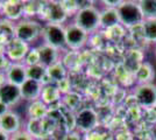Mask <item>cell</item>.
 Segmentation results:
<instances>
[{"instance_id":"obj_1","label":"cell","mask_w":156,"mask_h":140,"mask_svg":"<svg viewBox=\"0 0 156 140\" xmlns=\"http://www.w3.org/2000/svg\"><path fill=\"white\" fill-rule=\"evenodd\" d=\"M43 25L44 23H41L35 19L23 18L14 23V38L30 46L32 43L42 39Z\"/></svg>"},{"instance_id":"obj_2","label":"cell","mask_w":156,"mask_h":140,"mask_svg":"<svg viewBox=\"0 0 156 140\" xmlns=\"http://www.w3.org/2000/svg\"><path fill=\"white\" fill-rule=\"evenodd\" d=\"M73 23L77 25L78 27H80L87 34L96 32L99 27H101L100 11H98L93 5L90 7H86V8H82L75 15Z\"/></svg>"},{"instance_id":"obj_3","label":"cell","mask_w":156,"mask_h":140,"mask_svg":"<svg viewBox=\"0 0 156 140\" xmlns=\"http://www.w3.org/2000/svg\"><path fill=\"white\" fill-rule=\"evenodd\" d=\"M120 23L126 27H134L142 25L144 21L141 9L139 7V2L133 1H122V4L117 8Z\"/></svg>"},{"instance_id":"obj_4","label":"cell","mask_w":156,"mask_h":140,"mask_svg":"<svg viewBox=\"0 0 156 140\" xmlns=\"http://www.w3.org/2000/svg\"><path fill=\"white\" fill-rule=\"evenodd\" d=\"M68 14L64 11L61 1H47L43 2L42 11L40 14L41 20L44 23L63 25L68 20Z\"/></svg>"},{"instance_id":"obj_5","label":"cell","mask_w":156,"mask_h":140,"mask_svg":"<svg viewBox=\"0 0 156 140\" xmlns=\"http://www.w3.org/2000/svg\"><path fill=\"white\" fill-rule=\"evenodd\" d=\"M42 41L48 46L57 50L66 47L65 43V28L64 25H51L44 23L42 32Z\"/></svg>"},{"instance_id":"obj_6","label":"cell","mask_w":156,"mask_h":140,"mask_svg":"<svg viewBox=\"0 0 156 140\" xmlns=\"http://www.w3.org/2000/svg\"><path fill=\"white\" fill-rule=\"evenodd\" d=\"M65 43L66 48L72 50H78L86 45L89 34L83 31L80 27H78L75 23L65 25Z\"/></svg>"},{"instance_id":"obj_7","label":"cell","mask_w":156,"mask_h":140,"mask_svg":"<svg viewBox=\"0 0 156 140\" xmlns=\"http://www.w3.org/2000/svg\"><path fill=\"white\" fill-rule=\"evenodd\" d=\"M75 123L79 131L90 133L98 125V114L96 113L94 110L85 107L78 111L77 116L75 118Z\"/></svg>"},{"instance_id":"obj_8","label":"cell","mask_w":156,"mask_h":140,"mask_svg":"<svg viewBox=\"0 0 156 140\" xmlns=\"http://www.w3.org/2000/svg\"><path fill=\"white\" fill-rule=\"evenodd\" d=\"M135 100L139 105L144 109H153L156 104V85L153 84H140L135 89Z\"/></svg>"},{"instance_id":"obj_9","label":"cell","mask_w":156,"mask_h":140,"mask_svg":"<svg viewBox=\"0 0 156 140\" xmlns=\"http://www.w3.org/2000/svg\"><path fill=\"white\" fill-rule=\"evenodd\" d=\"M30 46L22 41L14 38L11 40L5 47V53L7 59L12 63H23V60L26 57L27 53L29 52Z\"/></svg>"},{"instance_id":"obj_10","label":"cell","mask_w":156,"mask_h":140,"mask_svg":"<svg viewBox=\"0 0 156 140\" xmlns=\"http://www.w3.org/2000/svg\"><path fill=\"white\" fill-rule=\"evenodd\" d=\"M1 14L8 21L18 22L25 18V1H1Z\"/></svg>"},{"instance_id":"obj_11","label":"cell","mask_w":156,"mask_h":140,"mask_svg":"<svg viewBox=\"0 0 156 140\" xmlns=\"http://www.w3.org/2000/svg\"><path fill=\"white\" fill-rule=\"evenodd\" d=\"M22 100L20 87L13 85L8 82H4L0 84V102L4 103L6 106L11 107L18 105Z\"/></svg>"},{"instance_id":"obj_12","label":"cell","mask_w":156,"mask_h":140,"mask_svg":"<svg viewBox=\"0 0 156 140\" xmlns=\"http://www.w3.org/2000/svg\"><path fill=\"white\" fill-rule=\"evenodd\" d=\"M0 130L9 135H13L21 131L22 123H21V118L19 114L9 110L5 114L0 116Z\"/></svg>"},{"instance_id":"obj_13","label":"cell","mask_w":156,"mask_h":140,"mask_svg":"<svg viewBox=\"0 0 156 140\" xmlns=\"http://www.w3.org/2000/svg\"><path fill=\"white\" fill-rule=\"evenodd\" d=\"M5 78L6 82L21 87L27 80V67L23 63H11L7 70H5Z\"/></svg>"},{"instance_id":"obj_14","label":"cell","mask_w":156,"mask_h":140,"mask_svg":"<svg viewBox=\"0 0 156 140\" xmlns=\"http://www.w3.org/2000/svg\"><path fill=\"white\" fill-rule=\"evenodd\" d=\"M43 84L33 80H27L21 87H20V92L22 100H26L28 103L39 100L41 98Z\"/></svg>"},{"instance_id":"obj_15","label":"cell","mask_w":156,"mask_h":140,"mask_svg":"<svg viewBox=\"0 0 156 140\" xmlns=\"http://www.w3.org/2000/svg\"><path fill=\"white\" fill-rule=\"evenodd\" d=\"M40 53V64H42L43 67L49 68L50 66L55 64L58 62L59 57V50L48 46L46 43H41L37 46Z\"/></svg>"},{"instance_id":"obj_16","label":"cell","mask_w":156,"mask_h":140,"mask_svg":"<svg viewBox=\"0 0 156 140\" xmlns=\"http://www.w3.org/2000/svg\"><path fill=\"white\" fill-rule=\"evenodd\" d=\"M49 112V109L41 99L28 103L27 116L32 120H43Z\"/></svg>"},{"instance_id":"obj_17","label":"cell","mask_w":156,"mask_h":140,"mask_svg":"<svg viewBox=\"0 0 156 140\" xmlns=\"http://www.w3.org/2000/svg\"><path fill=\"white\" fill-rule=\"evenodd\" d=\"M61 98H62V93L59 92L58 88L56 87V84L49 83V84H44L43 85L40 99L42 100L47 106L48 105H52V104L59 102Z\"/></svg>"},{"instance_id":"obj_18","label":"cell","mask_w":156,"mask_h":140,"mask_svg":"<svg viewBox=\"0 0 156 140\" xmlns=\"http://www.w3.org/2000/svg\"><path fill=\"white\" fill-rule=\"evenodd\" d=\"M100 23H101V27H104L106 29H111L113 27L118 26L120 23V19H119L117 8L108 7L104 11H101L100 12Z\"/></svg>"},{"instance_id":"obj_19","label":"cell","mask_w":156,"mask_h":140,"mask_svg":"<svg viewBox=\"0 0 156 140\" xmlns=\"http://www.w3.org/2000/svg\"><path fill=\"white\" fill-rule=\"evenodd\" d=\"M47 76H48L49 83H52V84H56L59 81L66 78V69L64 64L61 61H58L57 63L47 68Z\"/></svg>"},{"instance_id":"obj_20","label":"cell","mask_w":156,"mask_h":140,"mask_svg":"<svg viewBox=\"0 0 156 140\" xmlns=\"http://www.w3.org/2000/svg\"><path fill=\"white\" fill-rule=\"evenodd\" d=\"M27 77L28 80H33L44 84H49L48 76H47V68L42 64H36L32 67H27Z\"/></svg>"},{"instance_id":"obj_21","label":"cell","mask_w":156,"mask_h":140,"mask_svg":"<svg viewBox=\"0 0 156 140\" xmlns=\"http://www.w3.org/2000/svg\"><path fill=\"white\" fill-rule=\"evenodd\" d=\"M142 38L148 42H156V19L144 20L141 25Z\"/></svg>"},{"instance_id":"obj_22","label":"cell","mask_w":156,"mask_h":140,"mask_svg":"<svg viewBox=\"0 0 156 140\" xmlns=\"http://www.w3.org/2000/svg\"><path fill=\"white\" fill-rule=\"evenodd\" d=\"M135 76H136L137 81L140 82V84H148L149 81L154 77L153 67L149 63L140 64V67L137 68L136 71H135Z\"/></svg>"},{"instance_id":"obj_23","label":"cell","mask_w":156,"mask_h":140,"mask_svg":"<svg viewBox=\"0 0 156 140\" xmlns=\"http://www.w3.org/2000/svg\"><path fill=\"white\" fill-rule=\"evenodd\" d=\"M144 20L156 19V0H142L139 2Z\"/></svg>"},{"instance_id":"obj_24","label":"cell","mask_w":156,"mask_h":140,"mask_svg":"<svg viewBox=\"0 0 156 140\" xmlns=\"http://www.w3.org/2000/svg\"><path fill=\"white\" fill-rule=\"evenodd\" d=\"M23 64L26 67H32V66H36L40 64V53L37 46L30 47L29 52L27 53L26 57L23 60Z\"/></svg>"},{"instance_id":"obj_25","label":"cell","mask_w":156,"mask_h":140,"mask_svg":"<svg viewBox=\"0 0 156 140\" xmlns=\"http://www.w3.org/2000/svg\"><path fill=\"white\" fill-rule=\"evenodd\" d=\"M62 6L64 8V11L66 12L68 15H72V14L77 13L79 11V7H78V1H69V0H65V1H61Z\"/></svg>"},{"instance_id":"obj_26","label":"cell","mask_w":156,"mask_h":140,"mask_svg":"<svg viewBox=\"0 0 156 140\" xmlns=\"http://www.w3.org/2000/svg\"><path fill=\"white\" fill-rule=\"evenodd\" d=\"M11 140H36L33 135L27 132L26 130H21L18 133L11 135Z\"/></svg>"},{"instance_id":"obj_27","label":"cell","mask_w":156,"mask_h":140,"mask_svg":"<svg viewBox=\"0 0 156 140\" xmlns=\"http://www.w3.org/2000/svg\"><path fill=\"white\" fill-rule=\"evenodd\" d=\"M56 87L58 88L59 92L62 95H66V93L70 92V81L68 78L59 81L58 83H56Z\"/></svg>"},{"instance_id":"obj_28","label":"cell","mask_w":156,"mask_h":140,"mask_svg":"<svg viewBox=\"0 0 156 140\" xmlns=\"http://www.w3.org/2000/svg\"><path fill=\"white\" fill-rule=\"evenodd\" d=\"M64 140H80V137L77 133H69L68 135H65Z\"/></svg>"},{"instance_id":"obj_29","label":"cell","mask_w":156,"mask_h":140,"mask_svg":"<svg viewBox=\"0 0 156 140\" xmlns=\"http://www.w3.org/2000/svg\"><path fill=\"white\" fill-rule=\"evenodd\" d=\"M9 110H11L9 107L6 106V105H5L4 103H1V102H0V116L5 114V113L7 112V111H9Z\"/></svg>"},{"instance_id":"obj_30","label":"cell","mask_w":156,"mask_h":140,"mask_svg":"<svg viewBox=\"0 0 156 140\" xmlns=\"http://www.w3.org/2000/svg\"><path fill=\"white\" fill-rule=\"evenodd\" d=\"M0 140H11V135L0 130Z\"/></svg>"},{"instance_id":"obj_31","label":"cell","mask_w":156,"mask_h":140,"mask_svg":"<svg viewBox=\"0 0 156 140\" xmlns=\"http://www.w3.org/2000/svg\"><path fill=\"white\" fill-rule=\"evenodd\" d=\"M151 137H153V140H156V124L151 128Z\"/></svg>"},{"instance_id":"obj_32","label":"cell","mask_w":156,"mask_h":140,"mask_svg":"<svg viewBox=\"0 0 156 140\" xmlns=\"http://www.w3.org/2000/svg\"><path fill=\"white\" fill-rule=\"evenodd\" d=\"M153 110H154V112H155V114H156V104H155V106L153 107Z\"/></svg>"},{"instance_id":"obj_33","label":"cell","mask_w":156,"mask_h":140,"mask_svg":"<svg viewBox=\"0 0 156 140\" xmlns=\"http://www.w3.org/2000/svg\"><path fill=\"white\" fill-rule=\"evenodd\" d=\"M0 13H1V1H0Z\"/></svg>"},{"instance_id":"obj_34","label":"cell","mask_w":156,"mask_h":140,"mask_svg":"<svg viewBox=\"0 0 156 140\" xmlns=\"http://www.w3.org/2000/svg\"><path fill=\"white\" fill-rule=\"evenodd\" d=\"M155 54H156V48H155Z\"/></svg>"}]
</instances>
